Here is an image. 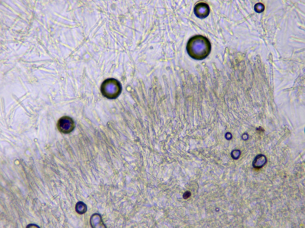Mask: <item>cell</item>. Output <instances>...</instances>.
<instances>
[{
    "instance_id": "7",
    "label": "cell",
    "mask_w": 305,
    "mask_h": 228,
    "mask_svg": "<svg viewBox=\"0 0 305 228\" xmlns=\"http://www.w3.org/2000/svg\"><path fill=\"white\" fill-rule=\"evenodd\" d=\"M191 195V193L190 191H185L183 195V198L184 199H187Z\"/></svg>"
},
{
    "instance_id": "2",
    "label": "cell",
    "mask_w": 305,
    "mask_h": 228,
    "mask_svg": "<svg viewBox=\"0 0 305 228\" xmlns=\"http://www.w3.org/2000/svg\"><path fill=\"white\" fill-rule=\"evenodd\" d=\"M71 122V119L69 117L66 116L62 117L58 121L57 125L58 129L62 132H67L69 131Z\"/></svg>"
},
{
    "instance_id": "4",
    "label": "cell",
    "mask_w": 305,
    "mask_h": 228,
    "mask_svg": "<svg viewBox=\"0 0 305 228\" xmlns=\"http://www.w3.org/2000/svg\"><path fill=\"white\" fill-rule=\"evenodd\" d=\"M267 159L265 156L263 154L257 155L252 163L253 167L256 168L262 167L267 162Z\"/></svg>"
},
{
    "instance_id": "1",
    "label": "cell",
    "mask_w": 305,
    "mask_h": 228,
    "mask_svg": "<svg viewBox=\"0 0 305 228\" xmlns=\"http://www.w3.org/2000/svg\"><path fill=\"white\" fill-rule=\"evenodd\" d=\"M118 81L116 80L111 78L107 79L102 83L101 87V92L105 97L110 99L116 98L119 94L121 87Z\"/></svg>"
},
{
    "instance_id": "6",
    "label": "cell",
    "mask_w": 305,
    "mask_h": 228,
    "mask_svg": "<svg viewBox=\"0 0 305 228\" xmlns=\"http://www.w3.org/2000/svg\"><path fill=\"white\" fill-rule=\"evenodd\" d=\"M240 154L241 151L239 150H233L231 153V157L234 160L238 159L239 158Z\"/></svg>"
},
{
    "instance_id": "8",
    "label": "cell",
    "mask_w": 305,
    "mask_h": 228,
    "mask_svg": "<svg viewBox=\"0 0 305 228\" xmlns=\"http://www.w3.org/2000/svg\"><path fill=\"white\" fill-rule=\"evenodd\" d=\"M225 137L226 140H229L232 138V135L230 132H227L225 134Z\"/></svg>"
},
{
    "instance_id": "3",
    "label": "cell",
    "mask_w": 305,
    "mask_h": 228,
    "mask_svg": "<svg viewBox=\"0 0 305 228\" xmlns=\"http://www.w3.org/2000/svg\"><path fill=\"white\" fill-rule=\"evenodd\" d=\"M90 224L93 228L106 227L100 214L96 213L93 214L90 219Z\"/></svg>"
},
{
    "instance_id": "5",
    "label": "cell",
    "mask_w": 305,
    "mask_h": 228,
    "mask_svg": "<svg viewBox=\"0 0 305 228\" xmlns=\"http://www.w3.org/2000/svg\"><path fill=\"white\" fill-rule=\"evenodd\" d=\"M75 209L76 212L79 214L85 213L87 210V206L82 201H79L76 203Z\"/></svg>"
}]
</instances>
